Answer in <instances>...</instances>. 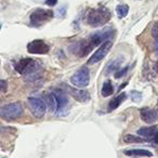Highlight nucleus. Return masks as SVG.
Masks as SVG:
<instances>
[{"label":"nucleus","mask_w":158,"mask_h":158,"mask_svg":"<svg viewBox=\"0 0 158 158\" xmlns=\"http://www.w3.org/2000/svg\"><path fill=\"white\" fill-rule=\"evenodd\" d=\"M121 62H123V59H120V57H117V59L108 62L105 67V74L110 75V74H112V73H114V72L116 73L118 69H120Z\"/></svg>","instance_id":"4468645a"},{"label":"nucleus","mask_w":158,"mask_h":158,"mask_svg":"<svg viewBox=\"0 0 158 158\" xmlns=\"http://www.w3.org/2000/svg\"><path fill=\"white\" fill-rule=\"evenodd\" d=\"M112 18V13L106 7H99L89 10L87 13L86 22L92 27H99L107 24Z\"/></svg>","instance_id":"f03ea898"},{"label":"nucleus","mask_w":158,"mask_h":158,"mask_svg":"<svg viewBox=\"0 0 158 158\" xmlns=\"http://www.w3.org/2000/svg\"><path fill=\"white\" fill-rule=\"evenodd\" d=\"M7 91V81L6 80H1V92L5 93Z\"/></svg>","instance_id":"5701e85b"},{"label":"nucleus","mask_w":158,"mask_h":158,"mask_svg":"<svg viewBox=\"0 0 158 158\" xmlns=\"http://www.w3.org/2000/svg\"><path fill=\"white\" fill-rule=\"evenodd\" d=\"M155 69H156V70H157V72H158V61L156 62V64H155Z\"/></svg>","instance_id":"393cba45"},{"label":"nucleus","mask_w":158,"mask_h":158,"mask_svg":"<svg viewBox=\"0 0 158 158\" xmlns=\"http://www.w3.org/2000/svg\"><path fill=\"white\" fill-rule=\"evenodd\" d=\"M53 18H54V12L51 9L37 8L31 12L29 16V24L34 27H40L49 23Z\"/></svg>","instance_id":"7ed1b4c3"},{"label":"nucleus","mask_w":158,"mask_h":158,"mask_svg":"<svg viewBox=\"0 0 158 158\" xmlns=\"http://www.w3.org/2000/svg\"><path fill=\"white\" fill-rule=\"evenodd\" d=\"M53 94L55 95L57 102L56 114L60 115V116H64V115H66V110H67V106H68L67 94L63 90H61V89H54L53 90Z\"/></svg>","instance_id":"1a4fd4ad"},{"label":"nucleus","mask_w":158,"mask_h":158,"mask_svg":"<svg viewBox=\"0 0 158 158\" xmlns=\"http://www.w3.org/2000/svg\"><path fill=\"white\" fill-rule=\"evenodd\" d=\"M123 141L126 143H146L147 140L144 138H139V136L132 135V134H127L123 136Z\"/></svg>","instance_id":"6ab92c4d"},{"label":"nucleus","mask_w":158,"mask_h":158,"mask_svg":"<svg viewBox=\"0 0 158 158\" xmlns=\"http://www.w3.org/2000/svg\"><path fill=\"white\" fill-rule=\"evenodd\" d=\"M116 12H117V15H118L120 19L125 18V16H127L128 12H129V6L126 5V3L118 5L116 7Z\"/></svg>","instance_id":"aec40b11"},{"label":"nucleus","mask_w":158,"mask_h":158,"mask_svg":"<svg viewBox=\"0 0 158 158\" xmlns=\"http://www.w3.org/2000/svg\"><path fill=\"white\" fill-rule=\"evenodd\" d=\"M56 3H57V0H47L46 1V5L49 6V7H54Z\"/></svg>","instance_id":"b1692460"},{"label":"nucleus","mask_w":158,"mask_h":158,"mask_svg":"<svg viewBox=\"0 0 158 158\" xmlns=\"http://www.w3.org/2000/svg\"><path fill=\"white\" fill-rule=\"evenodd\" d=\"M151 34L154 39V49H155V52L158 54V21H156L153 24L151 29Z\"/></svg>","instance_id":"a211bd4d"},{"label":"nucleus","mask_w":158,"mask_h":158,"mask_svg":"<svg viewBox=\"0 0 158 158\" xmlns=\"http://www.w3.org/2000/svg\"><path fill=\"white\" fill-rule=\"evenodd\" d=\"M113 47V41L110 39L106 40L103 44H101L99 49L95 51L94 53L92 54V56L88 60V64L89 65H92V64H95V63H99L100 61L104 59V57L107 55V53L110 52V48Z\"/></svg>","instance_id":"0eeeda50"},{"label":"nucleus","mask_w":158,"mask_h":158,"mask_svg":"<svg viewBox=\"0 0 158 158\" xmlns=\"http://www.w3.org/2000/svg\"><path fill=\"white\" fill-rule=\"evenodd\" d=\"M27 51L31 54H47L50 51V47L46 41L41 39H35L28 42Z\"/></svg>","instance_id":"6e6552de"},{"label":"nucleus","mask_w":158,"mask_h":158,"mask_svg":"<svg viewBox=\"0 0 158 158\" xmlns=\"http://www.w3.org/2000/svg\"><path fill=\"white\" fill-rule=\"evenodd\" d=\"M113 93H114V87H113L110 80H106V81L103 84V86H102V89H101L102 97H103V98H107V97H110V95H112Z\"/></svg>","instance_id":"f3484780"},{"label":"nucleus","mask_w":158,"mask_h":158,"mask_svg":"<svg viewBox=\"0 0 158 158\" xmlns=\"http://www.w3.org/2000/svg\"><path fill=\"white\" fill-rule=\"evenodd\" d=\"M126 99H127V94H126V93H123V92L121 93V94L117 95L116 98H114V99L110 102L107 110H108V112H112V110H116L117 107H119V105H120V104L123 103Z\"/></svg>","instance_id":"dca6fc26"},{"label":"nucleus","mask_w":158,"mask_h":158,"mask_svg":"<svg viewBox=\"0 0 158 158\" xmlns=\"http://www.w3.org/2000/svg\"><path fill=\"white\" fill-rule=\"evenodd\" d=\"M140 116L144 123H153L158 119V110L155 108H148L144 107L140 110Z\"/></svg>","instance_id":"f8f14e48"},{"label":"nucleus","mask_w":158,"mask_h":158,"mask_svg":"<svg viewBox=\"0 0 158 158\" xmlns=\"http://www.w3.org/2000/svg\"><path fill=\"white\" fill-rule=\"evenodd\" d=\"M130 98H131V100L133 102L138 103V102H140L141 100H142V93L136 90H132L131 92H130Z\"/></svg>","instance_id":"412c9836"},{"label":"nucleus","mask_w":158,"mask_h":158,"mask_svg":"<svg viewBox=\"0 0 158 158\" xmlns=\"http://www.w3.org/2000/svg\"><path fill=\"white\" fill-rule=\"evenodd\" d=\"M14 68H15V70L19 74L34 80V79L38 78V76H39V72L41 66H40L39 62H37L36 60L26 57V59H21L15 64Z\"/></svg>","instance_id":"f257e3e1"},{"label":"nucleus","mask_w":158,"mask_h":158,"mask_svg":"<svg viewBox=\"0 0 158 158\" xmlns=\"http://www.w3.org/2000/svg\"><path fill=\"white\" fill-rule=\"evenodd\" d=\"M44 102L48 105L49 110L53 113H56L57 110V102H56V98L55 95L52 93H46L44 94Z\"/></svg>","instance_id":"2eb2a0df"},{"label":"nucleus","mask_w":158,"mask_h":158,"mask_svg":"<svg viewBox=\"0 0 158 158\" xmlns=\"http://www.w3.org/2000/svg\"><path fill=\"white\" fill-rule=\"evenodd\" d=\"M23 115V106L19 102L3 105L0 108V116L7 121H13Z\"/></svg>","instance_id":"20e7f679"},{"label":"nucleus","mask_w":158,"mask_h":158,"mask_svg":"<svg viewBox=\"0 0 158 158\" xmlns=\"http://www.w3.org/2000/svg\"><path fill=\"white\" fill-rule=\"evenodd\" d=\"M68 91H69V94L74 98L76 101L80 102V103H87V102L90 101V93L86 90H82L80 88H72V87H68Z\"/></svg>","instance_id":"9b49d317"},{"label":"nucleus","mask_w":158,"mask_h":158,"mask_svg":"<svg viewBox=\"0 0 158 158\" xmlns=\"http://www.w3.org/2000/svg\"><path fill=\"white\" fill-rule=\"evenodd\" d=\"M89 81H90V72L86 66L78 69L70 77V82L76 86V88H85L89 85Z\"/></svg>","instance_id":"39448f33"},{"label":"nucleus","mask_w":158,"mask_h":158,"mask_svg":"<svg viewBox=\"0 0 158 158\" xmlns=\"http://www.w3.org/2000/svg\"><path fill=\"white\" fill-rule=\"evenodd\" d=\"M123 154L127 156H141V157H152L153 154L147 149L143 148H133V149H125Z\"/></svg>","instance_id":"ddd939ff"},{"label":"nucleus","mask_w":158,"mask_h":158,"mask_svg":"<svg viewBox=\"0 0 158 158\" xmlns=\"http://www.w3.org/2000/svg\"><path fill=\"white\" fill-rule=\"evenodd\" d=\"M138 134L146 139L147 141H151L156 144H158V127L152 126V127H143L138 130Z\"/></svg>","instance_id":"9d476101"},{"label":"nucleus","mask_w":158,"mask_h":158,"mask_svg":"<svg viewBox=\"0 0 158 158\" xmlns=\"http://www.w3.org/2000/svg\"><path fill=\"white\" fill-rule=\"evenodd\" d=\"M28 106L34 117L40 119L44 116L47 110V104L44 100L37 97H31L28 99Z\"/></svg>","instance_id":"423d86ee"},{"label":"nucleus","mask_w":158,"mask_h":158,"mask_svg":"<svg viewBox=\"0 0 158 158\" xmlns=\"http://www.w3.org/2000/svg\"><path fill=\"white\" fill-rule=\"evenodd\" d=\"M129 67H130V66H126V67L120 68V69L117 70V72L115 73V78L119 79V78H121V77L125 76V75L128 73V70H129Z\"/></svg>","instance_id":"4be33fe9"}]
</instances>
